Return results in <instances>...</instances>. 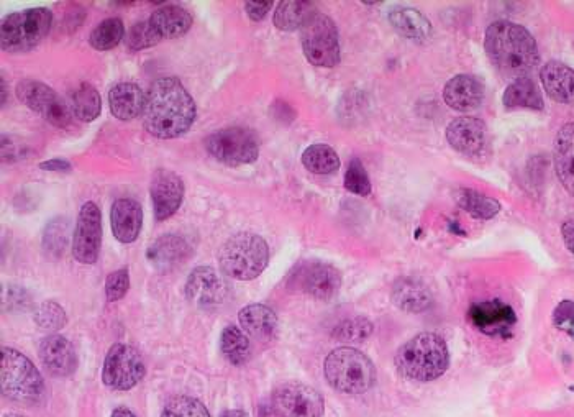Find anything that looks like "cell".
<instances>
[{
  "label": "cell",
  "mask_w": 574,
  "mask_h": 417,
  "mask_svg": "<svg viewBox=\"0 0 574 417\" xmlns=\"http://www.w3.org/2000/svg\"><path fill=\"white\" fill-rule=\"evenodd\" d=\"M324 373L328 385L345 395H363L376 383L374 363L365 353L351 347H340L328 353Z\"/></svg>",
  "instance_id": "4"
},
{
  "label": "cell",
  "mask_w": 574,
  "mask_h": 417,
  "mask_svg": "<svg viewBox=\"0 0 574 417\" xmlns=\"http://www.w3.org/2000/svg\"><path fill=\"white\" fill-rule=\"evenodd\" d=\"M345 188L351 194L366 198L371 194V179H369L368 171L365 165L361 163L360 158H353L348 165L347 173H345Z\"/></svg>",
  "instance_id": "41"
},
{
  "label": "cell",
  "mask_w": 574,
  "mask_h": 417,
  "mask_svg": "<svg viewBox=\"0 0 574 417\" xmlns=\"http://www.w3.org/2000/svg\"><path fill=\"white\" fill-rule=\"evenodd\" d=\"M32 296L22 286L9 285L2 289V306L5 312H19L28 309Z\"/></svg>",
  "instance_id": "43"
},
{
  "label": "cell",
  "mask_w": 574,
  "mask_h": 417,
  "mask_svg": "<svg viewBox=\"0 0 574 417\" xmlns=\"http://www.w3.org/2000/svg\"><path fill=\"white\" fill-rule=\"evenodd\" d=\"M145 102L146 94L137 84L119 83L109 91L110 112L115 119L122 122L140 117L145 109Z\"/></svg>",
  "instance_id": "24"
},
{
  "label": "cell",
  "mask_w": 574,
  "mask_h": 417,
  "mask_svg": "<svg viewBox=\"0 0 574 417\" xmlns=\"http://www.w3.org/2000/svg\"><path fill=\"white\" fill-rule=\"evenodd\" d=\"M125 37V27L120 19H107L99 23L94 30H92L89 43L92 48L97 51H109L122 42Z\"/></svg>",
  "instance_id": "36"
},
{
  "label": "cell",
  "mask_w": 574,
  "mask_h": 417,
  "mask_svg": "<svg viewBox=\"0 0 574 417\" xmlns=\"http://www.w3.org/2000/svg\"><path fill=\"white\" fill-rule=\"evenodd\" d=\"M289 288L317 301H330L342 288V273L322 262H304L289 275Z\"/></svg>",
  "instance_id": "11"
},
{
  "label": "cell",
  "mask_w": 574,
  "mask_h": 417,
  "mask_svg": "<svg viewBox=\"0 0 574 417\" xmlns=\"http://www.w3.org/2000/svg\"><path fill=\"white\" fill-rule=\"evenodd\" d=\"M112 417H137L130 411V409L125 408V406H119L112 411Z\"/></svg>",
  "instance_id": "51"
},
{
  "label": "cell",
  "mask_w": 574,
  "mask_h": 417,
  "mask_svg": "<svg viewBox=\"0 0 574 417\" xmlns=\"http://www.w3.org/2000/svg\"><path fill=\"white\" fill-rule=\"evenodd\" d=\"M455 201L458 206L470 214L474 219L489 220L501 212V202L489 198L486 194L474 191V189H458L455 191Z\"/></svg>",
  "instance_id": "33"
},
{
  "label": "cell",
  "mask_w": 574,
  "mask_h": 417,
  "mask_svg": "<svg viewBox=\"0 0 574 417\" xmlns=\"http://www.w3.org/2000/svg\"><path fill=\"white\" fill-rule=\"evenodd\" d=\"M210 156L227 166L251 165L260 156V143L255 133L242 127L219 130L205 140Z\"/></svg>",
  "instance_id": "9"
},
{
  "label": "cell",
  "mask_w": 574,
  "mask_h": 417,
  "mask_svg": "<svg viewBox=\"0 0 574 417\" xmlns=\"http://www.w3.org/2000/svg\"><path fill=\"white\" fill-rule=\"evenodd\" d=\"M315 14V5L309 0H284L274 12V27L283 32H296Z\"/></svg>",
  "instance_id": "32"
},
{
  "label": "cell",
  "mask_w": 574,
  "mask_h": 417,
  "mask_svg": "<svg viewBox=\"0 0 574 417\" xmlns=\"http://www.w3.org/2000/svg\"><path fill=\"white\" fill-rule=\"evenodd\" d=\"M148 20L161 40L183 37L192 27V15L179 5H164L161 9L155 10Z\"/></svg>",
  "instance_id": "29"
},
{
  "label": "cell",
  "mask_w": 574,
  "mask_h": 417,
  "mask_svg": "<svg viewBox=\"0 0 574 417\" xmlns=\"http://www.w3.org/2000/svg\"><path fill=\"white\" fill-rule=\"evenodd\" d=\"M4 417H23V416H19V414H5Z\"/></svg>",
  "instance_id": "54"
},
{
  "label": "cell",
  "mask_w": 574,
  "mask_h": 417,
  "mask_svg": "<svg viewBox=\"0 0 574 417\" xmlns=\"http://www.w3.org/2000/svg\"><path fill=\"white\" fill-rule=\"evenodd\" d=\"M373 330V322L366 317H353V319H347L342 324H338L332 335L333 339L340 340V342L360 344V342H365L368 337H371Z\"/></svg>",
  "instance_id": "38"
},
{
  "label": "cell",
  "mask_w": 574,
  "mask_h": 417,
  "mask_svg": "<svg viewBox=\"0 0 574 417\" xmlns=\"http://www.w3.org/2000/svg\"><path fill=\"white\" fill-rule=\"evenodd\" d=\"M222 417H248V414L243 413V411H228V413H225L224 416Z\"/></svg>",
  "instance_id": "53"
},
{
  "label": "cell",
  "mask_w": 574,
  "mask_h": 417,
  "mask_svg": "<svg viewBox=\"0 0 574 417\" xmlns=\"http://www.w3.org/2000/svg\"><path fill=\"white\" fill-rule=\"evenodd\" d=\"M23 155H25L23 145L12 142L10 138H2V160L14 161L17 160V158H22Z\"/></svg>",
  "instance_id": "47"
},
{
  "label": "cell",
  "mask_w": 574,
  "mask_h": 417,
  "mask_svg": "<svg viewBox=\"0 0 574 417\" xmlns=\"http://www.w3.org/2000/svg\"><path fill=\"white\" fill-rule=\"evenodd\" d=\"M0 385L5 398L20 403H38L45 395V381L32 360L9 347H2Z\"/></svg>",
  "instance_id": "6"
},
{
  "label": "cell",
  "mask_w": 574,
  "mask_h": 417,
  "mask_svg": "<svg viewBox=\"0 0 574 417\" xmlns=\"http://www.w3.org/2000/svg\"><path fill=\"white\" fill-rule=\"evenodd\" d=\"M258 417H284L273 403H263L258 409Z\"/></svg>",
  "instance_id": "50"
},
{
  "label": "cell",
  "mask_w": 574,
  "mask_h": 417,
  "mask_svg": "<svg viewBox=\"0 0 574 417\" xmlns=\"http://www.w3.org/2000/svg\"><path fill=\"white\" fill-rule=\"evenodd\" d=\"M192 247L181 235H163L151 243L146 257L161 273H169L191 258Z\"/></svg>",
  "instance_id": "20"
},
{
  "label": "cell",
  "mask_w": 574,
  "mask_h": 417,
  "mask_svg": "<svg viewBox=\"0 0 574 417\" xmlns=\"http://www.w3.org/2000/svg\"><path fill=\"white\" fill-rule=\"evenodd\" d=\"M128 288H130V276H128L127 268L110 273L107 276V281H105L107 301H110V303L120 301L127 294Z\"/></svg>",
  "instance_id": "44"
},
{
  "label": "cell",
  "mask_w": 574,
  "mask_h": 417,
  "mask_svg": "<svg viewBox=\"0 0 574 417\" xmlns=\"http://www.w3.org/2000/svg\"><path fill=\"white\" fill-rule=\"evenodd\" d=\"M543 89L553 101L574 104V69L561 61H548L540 71Z\"/></svg>",
  "instance_id": "23"
},
{
  "label": "cell",
  "mask_w": 574,
  "mask_h": 417,
  "mask_svg": "<svg viewBox=\"0 0 574 417\" xmlns=\"http://www.w3.org/2000/svg\"><path fill=\"white\" fill-rule=\"evenodd\" d=\"M553 161L560 183L574 196V122L563 125L556 135Z\"/></svg>",
  "instance_id": "27"
},
{
  "label": "cell",
  "mask_w": 574,
  "mask_h": 417,
  "mask_svg": "<svg viewBox=\"0 0 574 417\" xmlns=\"http://www.w3.org/2000/svg\"><path fill=\"white\" fill-rule=\"evenodd\" d=\"M302 51L310 65L333 68L340 63L338 28L328 15L315 12L301 30Z\"/></svg>",
  "instance_id": "8"
},
{
  "label": "cell",
  "mask_w": 574,
  "mask_h": 417,
  "mask_svg": "<svg viewBox=\"0 0 574 417\" xmlns=\"http://www.w3.org/2000/svg\"><path fill=\"white\" fill-rule=\"evenodd\" d=\"M484 99V86L478 78L470 74H458L443 88V101L458 112L478 109Z\"/></svg>",
  "instance_id": "21"
},
{
  "label": "cell",
  "mask_w": 574,
  "mask_h": 417,
  "mask_svg": "<svg viewBox=\"0 0 574 417\" xmlns=\"http://www.w3.org/2000/svg\"><path fill=\"white\" fill-rule=\"evenodd\" d=\"M40 360L51 375L71 376L78 368V355L73 344L63 335H48L41 340Z\"/></svg>",
  "instance_id": "19"
},
{
  "label": "cell",
  "mask_w": 574,
  "mask_h": 417,
  "mask_svg": "<svg viewBox=\"0 0 574 417\" xmlns=\"http://www.w3.org/2000/svg\"><path fill=\"white\" fill-rule=\"evenodd\" d=\"M227 294V283L210 266H199L187 278L186 298L199 309L212 311L219 308L225 303Z\"/></svg>",
  "instance_id": "16"
},
{
  "label": "cell",
  "mask_w": 574,
  "mask_h": 417,
  "mask_svg": "<svg viewBox=\"0 0 574 417\" xmlns=\"http://www.w3.org/2000/svg\"><path fill=\"white\" fill-rule=\"evenodd\" d=\"M220 349L228 362L240 367L250 360L251 344L248 335L235 326L225 327L220 337Z\"/></svg>",
  "instance_id": "35"
},
{
  "label": "cell",
  "mask_w": 574,
  "mask_h": 417,
  "mask_svg": "<svg viewBox=\"0 0 574 417\" xmlns=\"http://www.w3.org/2000/svg\"><path fill=\"white\" fill-rule=\"evenodd\" d=\"M302 165L314 175H333L340 170V158L332 147L315 143L302 153Z\"/></svg>",
  "instance_id": "34"
},
{
  "label": "cell",
  "mask_w": 574,
  "mask_h": 417,
  "mask_svg": "<svg viewBox=\"0 0 574 417\" xmlns=\"http://www.w3.org/2000/svg\"><path fill=\"white\" fill-rule=\"evenodd\" d=\"M0 88H2V106H5V102H7V88H5L4 76L0 78Z\"/></svg>",
  "instance_id": "52"
},
{
  "label": "cell",
  "mask_w": 574,
  "mask_h": 417,
  "mask_svg": "<svg viewBox=\"0 0 574 417\" xmlns=\"http://www.w3.org/2000/svg\"><path fill=\"white\" fill-rule=\"evenodd\" d=\"M51 25L53 14L43 7L7 15L0 25V46L7 53L30 51L50 33Z\"/></svg>",
  "instance_id": "7"
},
{
  "label": "cell",
  "mask_w": 574,
  "mask_h": 417,
  "mask_svg": "<svg viewBox=\"0 0 574 417\" xmlns=\"http://www.w3.org/2000/svg\"><path fill=\"white\" fill-rule=\"evenodd\" d=\"M219 262L225 275L233 280H255L268 266V243L251 232L233 235L220 248Z\"/></svg>",
  "instance_id": "5"
},
{
  "label": "cell",
  "mask_w": 574,
  "mask_h": 417,
  "mask_svg": "<svg viewBox=\"0 0 574 417\" xmlns=\"http://www.w3.org/2000/svg\"><path fill=\"white\" fill-rule=\"evenodd\" d=\"M35 322L41 329L45 330H60L68 324V316L66 311L61 308L60 304L55 301H45L35 309Z\"/></svg>",
  "instance_id": "42"
},
{
  "label": "cell",
  "mask_w": 574,
  "mask_h": 417,
  "mask_svg": "<svg viewBox=\"0 0 574 417\" xmlns=\"http://www.w3.org/2000/svg\"><path fill=\"white\" fill-rule=\"evenodd\" d=\"M110 224L115 239L133 243L142 232L143 209L135 199H117L110 211Z\"/></svg>",
  "instance_id": "22"
},
{
  "label": "cell",
  "mask_w": 574,
  "mask_h": 417,
  "mask_svg": "<svg viewBox=\"0 0 574 417\" xmlns=\"http://www.w3.org/2000/svg\"><path fill=\"white\" fill-rule=\"evenodd\" d=\"M502 102L507 109H545L542 92L530 78L514 79L507 86L506 92L502 96Z\"/></svg>",
  "instance_id": "30"
},
{
  "label": "cell",
  "mask_w": 574,
  "mask_h": 417,
  "mask_svg": "<svg viewBox=\"0 0 574 417\" xmlns=\"http://www.w3.org/2000/svg\"><path fill=\"white\" fill-rule=\"evenodd\" d=\"M246 14L253 22H260L268 15L269 10L273 9V2H255L250 0L245 4Z\"/></svg>",
  "instance_id": "46"
},
{
  "label": "cell",
  "mask_w": 574,
  "mask_h": 417,
  "mask_svg": "<svg viewBox=\"0 0 574 417\" xmlns=\"http://www.w3.org/2000/svg\"><path fill=\"white\" fill-rule=\"evenodd\" d=\"M160 42L161 37L151 25L150 20L135 23L128 30L127 38H125V43H127V48L130 51L146 50V48H151V46L158 45Z\"/></svg>",
  "instance_id": "40"
},
{
  "label": "cell",
  "mask_w": 574,
  "mask_h": 417,
  "mask_svg": "<svg viewBox=\"0 0 574 417\" xmlns=\"http://www.w3.org/2000/svg\"><path fill=\"white\" fill-rule=\"evenodd\" d=\"M238 319L246 334L253 339L268 342L278 334L279 321L276 312L265 304H250L238 312Z\"/></svg>",
  "instance_id": "25"
},
{
  "label": "cell",
  "mask_w": 574,
  "mask_h": 417,
  "mask_svg": "<svg viewBox=\"0 0 574 417\" xmlns=\"http://www.w3.org/2000/svg\"><path fill=\"white\" fill-rule=\"evenodd\" d=\"M553 324L563 332L574 335V301L565 299L556 306L553 312Z\"/></svg>",
  "instance_id": "45"
},
{
  "label": "cell",
  "mask_w": 574,
  "mask_h": 417,
  "mask_svg": "<svg viewBox=\"0 0 574 417\" xmlns=\"http://www.w3.org/2000/svg\"><path fill=\"white\" fill-rule=\"evenodd\" d=\"M150 194L156 220L163 222L181 209L186 188L181 176L174 171L158 170L151 179Z\"/></svg>",
  "instance_id": "17"
},
{
  "label": "cell",
  "mask_w": 574,
  "mask_h": 417,
  "mask_svg": "<svg viewBox=\"0 0 574 417\" xmlns=\"http://www.w3.org/2000/svg\"><path fill=\"white\" fill-rule=\"evenodd\" d=\"M388 19L397 33L412 42L424 43L432 38V23L424 14H420L419 10L412 7H394L389 10Z\"/></svg>",
  "instance_id": "26"
},
{
  "label": "cell",
  "mask_w": 574,
  "mask_h": 417,
  "mask_svg": "<svg viewBox=\"0 0 574 417\" xmlns=\"http://www.w3.org/2000/svg\"><path fill=\"white\" fill-rule=\"evenodd\" d=\"M486 124L476 117H460L447 127V142L455 152L476 156L486 147Z\"/></svg>",
  "instance_id": "18"
},
{
  "label": "cell",
  "mask_w": 574,
  "mask_h": 417,
  "mask_svg": "<svg viewBox=\"0 0 574 417\" xmlns=\"http://www.w3.org/2000/svg\"><path fill=\"white\" fill-rule=\"evenodd\" d=\"M40 170L43 171H56V173H69L73 170V165L68 160L63 158H55V160L43 161L40 163Z\"/></svg>",
  "instance_id": "48"
},
{
  "label": "cell",
  "mask_w": 574,
  "mask_h": 417,
  "mask_svg": "<svg viewBox=\"0 0 574 417\" xmlns=\"http://www.w3.org/2000/svg\"><path fill=\"white\" fill-rule=\"evenodd\" d=\"M273 404L284 417H322L325 411L319 391L296 381L279 386L274 391Z\"/></svg>",
  "instance_id": "15"
},
{
  "label": "cell",
  "mask_w": 574,
  "mask_h": 417,
  "mask_svg": "<svg viewBox=\"0 0 574 417\" xmlns=\"http://www.w3.org/2000/svg\"><path fill=\"white\" fill-rule=\"evenodd\" d=\"M484 48L492 65L507 78H527L540 63L538 46L532 33L522 25L499 20L489 25Z\"/></svg>",
  "instance_id": "2"
},
{
  "label": "cell",
  "mask_w": 574,
  "mask_h": 417,
  "mask_svg": "<svg viewBox=\"0 0 574 417\" xmlns=\"http://www.w3.org/2000/svg\"><path fill=\"white\" fill-rule=\"evenodd\" d=\"M396 367L410 381L429 383L437 380L450 367L447 342L440 335L430 332L415 335L397 352Z\"/></svg>",
  "instance_id": "3"
},
{
  "label": "cell",
  "mask_w": 574,
  "mask_h": 417,
  "mask_svg": "<svg viewBox=\"0 0 574 417\" xmlns=\"http://www.w3.org/2000/svg\"><path fill=\"white\" fill-rule=\"evenodd\" d=\"M470 322L481 334L509 339L517 326V314L501 299H489L471 304Z\"/></svg>",
  "instance_id": "14"
},
{
  "label": "cell",
  "mask_w": 574,
  "mask_h": 417,
  "mask_svg": "<svg viewBox=\"0 0 574 417\" xmlns=\"http://www.w3.org/2000/svg\"><path fill=\"white\" fill-rule=\"evenodd\" d=\"M561 235H563V242H565L566 248L574 253V220H568L561 227Z\"/></svg>",
  "instance_id": "49"
},
{
  "label": "cell",
  "mask_w": 574,
  "mask_h": 417,
  "mask_svg": "<svg viewBox=\"0 0 574 417\" xmlns=\"http://www.w3.org/2000/svg\"><path fill=\"white\" fill-rule=\"evenodd\" d=\"M15 92L22 104L33 112H37L51 125H55L58 129H66L71 124L73 114H71L68 102L64 101L63 97L50 86L35 79H23L17 84Z\"/></svg>",
  "instance_id": "10"
},
{
  "label": "cell",
  "mask_w": 574,
  "mask_h": 417,
  "mask_svg": "<svg viewBox=\"0 0 574 417\" xmlns=\"http://www.w3.org/2000/svg\"><path fill=\"white\" fill-rule=\"evenodd\" d=\"M68 106L71 114L81 122H94L101 115V94L92 84L81 83L68 94Z\"/></svg>",
  "instance_id": "31"
},
{
  "label": "cell",
  "mask_w": 574,
  "mask_h": 417,
  "mask_svg": "<svg viewBox=\"0 0 574 417\" xmlns=\"http://www.w3.org/2000/svg\"><path fill=\"white\" fill-rule=\"evenodd\" d=\"M69 242V220L64 217L51 220L43 234V248L48 257L60 258Z\"/></svg>",
  "instance_id": "37"
},
{
  "label": "cell",
  "mask_w": 574,
  "mask_h": 417,
  "mask_svg": "<svg viewBox=\"0 0 574 417\" xmlns=\"http://www.w3.org/2000/svg\"><path fill=\"white\" fill-rule=\"evenodd\" d=\"M197 107L178 78H161L151 84L143 109V125L150 135L163 140L178 138L191 129Z\"/></svg>",
  "instance_id": "1"
},
{
  "label": "cell",
  "mask_w": 574,
  "mask_h": 417,
  "mask_svg": "<svg viewBox=\"0 0 574 417\" xmlns=\"http://www.w3.org/2000/svg\"><path fill=\"white\" fill-rule=\"evenodd\" d=\"M161 417H210L204 404L191 396H174L164 406Z\"/></svg>",
  "instance_id": "39"
},
{
  "label": "cell",
  "mask_w": 574,
  "mask_h": 417,
  "mask_svg": "<svg viewBox=\"0 0 574 417\" xmlns=\"http://www.w3.org/2000/svg\"><path fill=\"white\" fill-rule=\"evenodd\" d=\"M391 298L397 308L406 312H414V314L427 311L433 301L429 288L415 278L397 280L392 286Z\"/></svg>",
  "instance_id": "28"
},
{
  "label": "cell",
  "mask_w": 574,
  "mask_h": 417,
  "mask_svg": "<svg viewBox=\"0 0 574 417\" xmlns=\"http://www.w3.org/2000/svg\"><path fill=\"white\" fill-rule=\"evenodd\" d=\"M145 375V362L137 349L127 344H115L107 353L102 368V380L112 390H132Z\"/></svg>",
  "instance_id": "12"
},
{
  "label": "cell",
  "mask_w": 574,
  "mask_h": 417,
  "mask_svg": "<svg viewBox=\"0 0 574 417\" xmlns=\"http://www.w3.org/2000/svg\"><path fill=\"white\" fill-rule=\"evenodd\" d=\"M102 214L96 202H86L79 211L73 237V255L82 265H94L101 253Z\"/></svg>",
  "instance_id": "13"
}]
</instances>
